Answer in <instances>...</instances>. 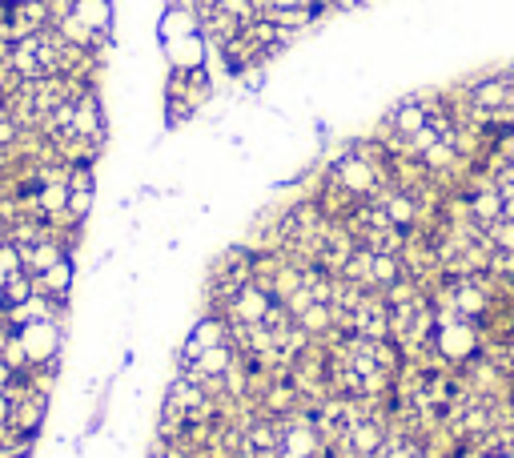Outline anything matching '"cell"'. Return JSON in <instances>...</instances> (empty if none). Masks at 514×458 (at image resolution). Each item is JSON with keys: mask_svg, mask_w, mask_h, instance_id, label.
Here are the masks:
<instances>
[{"mask_svg": "<svg viewBox=\"0 0 514 458\" xmlns=\"http://www.w3.org/2000/svg\"><path fill=\"white\" fill-rule=\"evenodd\" d=\"M21 342H25L33 366H61L65 326L61 322H29V326H21Z\"/></svg>", "mask_w": 514, "mask_h": 458, "instance_id": "1", "label": "cell"}, {"mask_svg": "<svg viewBox=\"0 0 514 458\" xmlns=\"http://www.w3.org/2000/svg\"><path fill=\"white\" fill-rule=\"evenodd\" d=\"M161 57H165V65L177 69V73L205 69V61H209V41H205L201 33H189V37L165 41V45H161Z\"/></svg>", "mask_w": 514, "mask_h": 458, "instance_id": "2", "label": "cell"}, {"mask_svg": "<svg viewBox=\"0 0 514 458\" xmlns=\"http://www.w3.org/2000/svg\"><path fill=\"white\" fill-rule=\"evenodd\" d=\"M13 410H9V426L13 430H21V434H41V426H45V418H49V394H37V390H29L21 402H9Z\"/></svg>", "mask_w": 514, "mask_h": 458, "instance_id": "3", "label": "cell"}, {"mask_svg": "<svg viewBox=\"0 0 514 458\" xmlns=\"http://www.w3.org/2000/svg\"><path fill=\"white\" fill-rule=\"evenodd\" d=\"M73 282H77V266H73V258H61V262H57V266H49L45 274H33V290H37V294H49V298H69Z\"/></svg>", "mask_w": 514, "mask_h": 458, "instance_id": "4", "label": "cell"}, {"mask_svg": "<svg viewBox=\"0 0 514 458\" xmlns=\"http://www.w3.org/2000/svg\"><path fill=\"white\" fill-rule=\"evenodd\" d=\"M73 17L93 33H113V0H77Z\"/></svg>", "mask_w": 514, "mask_h": 458, "instance_id": "5", "label": "cell"}, {"mask_svg": "<svg viewBox=\"0 0 514 458\" xmlns=\"http://www.w3.org/2000/svg\"><path fill=\"white\" fill-rule=\"evenodd\" d=\"M37 290H33V274H25V270H13L9 278H5V302L9 306H21V302H29Z\"/></svg>", "mask_w": 514, "mask_h": 458, "instance_id": "6", "label": "cell"}, {"mask_svg": "<svg viewBox=\"0 0 514 458\" xmlns=\"http://www.w3.org/2000/svg\"><path fill=\"white\" fill-rule=\"evenodd\" d=\"M93 201H97V189H69V213L77 221H85L93 213Z\"/></svg>", "mask_w": 514, "mask_h": 458, "instance_id": "7", "label": "cell"}, {"mask_svg": "<svg viewBox=\"0 0 514 458\" xmlns=\"http://www.w3.org/2000/svg\"><path fill=\"white\" fill-rule=\"evenodd\" d=\"M9 410H13V406H9V398L0 394V426H9Z\"/></svg>", "mask_w": 514, "mask_h": 458, "instance_id": "8", "label": "cell"}, {"mask_svg": "<svg viewBox=\"0 0 514 458\" xmlns=\"http://www.w3.org/2000/svg\"><path fill=\"white\" fill-rule=\"evenodd\" d=\"M9 382H13V370H9V366H5V362H0V390H5V386H9Z\"/></svg>", "mask_w": 514, "mask_h": 458, "instance_id": "9", "label": "cell"}, {"mask_svg": "<svg viewBox=\"0 0 514 458\" xmlns=\"http://www.w3.org/2000/svg\"><path fill=\"white\" fill-rule=\"evenodd\" d=\"M486 458H514V450H498V454H486Z\"/></svg>", "mask_w": 514, "mask_h": 458, "instance_id": "10", "label": "cell"}]
</instances>
